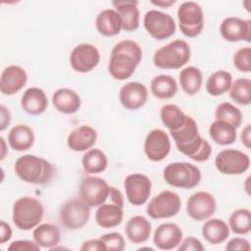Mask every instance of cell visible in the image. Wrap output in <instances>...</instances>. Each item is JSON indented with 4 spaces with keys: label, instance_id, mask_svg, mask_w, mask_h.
<instances>
[{
    "label": "cell",
    "instance_id": "6da1fadb",
    "mask_svg": "<svg viewBox=\"0 0 251 251\" xmlns=\"http://www.w3.org/2000/svg\"><path fill=\"white\" fill-rule=\"evenodd\" d=\"M142 60V49L133 40H122L112 49L108 71L117 80H126L135 72Z\"/></svg>",
    "mask_w": 251,
    "mask_h": 251
},
{
    "label": "cell",
    "instance_id": "7a4b0ae2",
    "mask_svg": "<svg viewBox=\"0 0 251 251\" xmlns=\"http://www.w3.org/2000/svg\"><path fill=\"white\" fill-rule=\"evenodd\" d=\"M177 150L195 162L203 160L209 153L210 144L199 133L197 123L191 116H187L184 125L174 131H170Z\"/></svg>",
    "mask_w": 251,
    "mask_h": 251
},
{
    "label": "cell",
    "instance_id": "3957f363",
    "mask_svg": "<svg viewBox=\"0 0 251 251\" xmlns=\"http://www.w3.org/2000/svg\"><path fill=\"white\" fill-rule=\"evenodd\" d=\"M14 170L21 180L32 184H47L56 175L53 164L31 154L19 157L15 162Z\"/></svg>",
    "mask_w": 251,
    "mask_h": 251
},
{
    "label": "cell",
    "instance_id": "277c9868",
    "mask_svg": "<svg viewBox=\"0 0 251 251\" xmlns=\"http://www.w3.org/2000/svg\"><path fill=\"white\" fill-rule=\"evenodd\" d=\"M191 49L182 39H176L155 51L154 65L162 70H177L190 60Z\"/></svg>",
    "mask_w": 251,
    "mask_h": 251
},
{
    "label": "cell",
    "instance_id": "5b68a950",
    "mask_svg": "<svg viewBox=\"0 0 251 251\" xmlns=\"http://www.w3.org/2000/svg\"><path fill=\"white\" fill-rule=\"evenodd\" d=\"M44 215L41 202L30 196L17 199L13 205V223L21 230H30L37 226Z\"/></svg>",
    "mask_w": 251,
    "mask_h": 251
},
{
    "label": "cell",
    "instance_id": "8992f818",
    "mask_svg": "<svg viewBox=\"0 0 251 251\" xmlns=\"http://www.w3.org/2000/svg\"><path fill=\"white\" fill-rule=\"evenodd\" d=\"M165 181L173 187L191 189L197 186L202 178L200 169L188 162L169 164L163 172Z\"/></svg>",
    "mask_w": 251,
    "mask_h": 251
},
{
    "label": "cell",
    "instance_id": "52a82bcc",
    "mask_svg": "<svg viewBox=\"0 0 251 251\" xmlns=\"http://www.w3.org/2000/svg\"><path fill=\"white\" fill-rule=\"evenodd\" d=\"M178 26L181 33L189 38L197 37L204 28V14L201 6L194 1L183 2L177 9Z\"/></svg>",
    "mask_w": 251,
    "mask_h": 251
},
{
    "label": "cell",
    "instance_id": "ba28073f",
    "mask_svg": "<svg viewBox=\"0 0 251 251\" xmlns=\"http://www.w3.org/2000/svg\"><path fill=\"white\" fill-rule=\"evenodd\" d=\"M90 207L80 198L67 200L60 209L59 219L61 225L67 229L75 230L83 227L89 221Z\"/></svg>",
    "mask_w": 251,
    "mask_h": 251
},
{
    "label": "cell",
    "instance_id": "9c48e42d",
    "mask_svg": "<svg viewBox=\"0 0 251 251\" xmlns=\"http://www.w3.org/2000/svg\"><path fill=\"white\" fill-rule=\"evenodd\" d=\"M180 208L181 200L179 195L171 190H163L149 201L146 213L154 220L169 219L177 215Z\"/></svg>",
    "mask_w": 251,
    "mask_h": 251
},
{
    "label": "cell",
    "instance_id": "30bf717a",
    "mask_svg": "<svg viewBox=\"0 0 251 251\" xmlns=\"http://www.w3.org/2000/svg\"><path fill=\"white\" fill-rule=\"evenodd\" d=\"M216 169L223 175L239 176L250 167L249 156L237 149L229 148L220 151L215 158Z\"/></svg>",
    "mask_w": 251,
    "mask_h": 251
},
{
    "label": "cell",
    "instance_id": "8fae6325",
    "mask_svg": "<svg viewBox=\"0 0 251 251\" xmlns=\"http://www.w3.org/2000/svg\"><path fill=\"white\" fill-rule=\"evenodd\" d=\"M143 25L146 31L156 40H164L176 32V22L174 18L159 10H149L143 18Z\"/></svg>",
    "mask_w": 251,
    "mask_h": 251
},
{
    "label": "cell",
    "instance_id": "7c38bea8",
    "mask_svg": "<svg viewBox=\"0 0 251 251\" xmlns=\"http://www.w3.org/2000/svg\"><path fill=\"white\" fill-rule=\"evenodd\" d=\"M78 193L79 198L90 208L98 207L109 198L110 186L102 177L87 176L81 180Z\"/></svg>",
    "mask_w": 251,
    "mask_h": 251
},
{
    "label": "cell",
    "instance_id": "4fadbf2b",
    "mask_svg": "<svg viewBox=\"0 0 251 251\" xmlns=\"http://www.w3.org/2000/svg\"><path fill=\"white\" fill-rule=\"evenodd\" d=\"M124 188L127 201L133 206H141L148 201L151 195L152 182L146 175L133 173L126 176Z\"/></svg>",
    "mask_w": 251,
    "mask_h": 251
},
{
    "label": "cell",
    "instance_id": "5bb4252c",
    "mask_svg": "<svg viewBox=\"0 0 251 251\" xmlns=\"http://www.w3.org/2000/svg\"><path fill=\"white\" fill-rule=\"evenodd\" d=\"M185 209L190 219L196 222H202L210 219L215 214L217 201L210 192L197 191L189 196Z\"/></svg>",
    "mask_w": 251,
    "mask_h": 251
},
{
    "label": "cell",
    "instance_id": "9a60e30c",
    "mask_svg": "<svg viewBox=\"0 0 251 251\" xmlns=\"http://www.w3.org/2000/svg\"><path fill=\"white\" fill-rule=\"evenodd\" d=\"M100 62V52L90 43L76 45L70 54V65L76 73H89Z\"/></svg>",
    "mask_w": 251,
    "mask_h": 251
},
{
    "label": "cell",
    "instance_id": "2e32d148",
    "mask_svg": "<svg viewBox=\"0 0 251 251\" xmlns=\"http://www.w3.org/2000/svg\"><path fill=\"white\" fill-rule=\"evenodd\" d=\"M171 140L168 133L161 128L150 130L144 140V153L152 162H161L171 151Z\"/></svg>",
    "mask_w": 251,
    "mask_h": 251
},
{
    "label": "cell",
    "instance_id": "e0dca14e",
    "mask_svg": "<svg viewBox=\"0 0 251 251\" xmlns=\"http://www.w3.org/2000/svg\"><path fill=\"white\" fill-rule=\"evenodd\" d=\"M222 37L228 42L251 40V21L238 17H227L220 25Z\"/></svg>",
    "mask_w": 251,
    "mask_h": 251
},
{
    "label": "cell",
    "instance_id": "ac0fdd59",
    "mask_svg": "<svg viewBox=\"0 0 251 251\" xmlns=\"http://www.w3.org/2000/svg\"><path fill=\"white\" fill-rule=\"evenodd\" d=\"M148 98L147 87L138 81H130L122 86L119 99L123 107L129 111H136L143 107Z\"/></svg>",
    "mask_w": 251,
    "mask_h": 251
},
{
    "label": "cell",
    "instance_id": "d6986e66",
    "mask_svg": "<svg viewBox=\"0 0 251 251\" xmlns=\"http://www.w3.org/2000/svg\"><path fill=\"white\" fill-rule=\"evenodd\" d=\"M27 82V75L20 66L6 67L0 77V91L4 95H14L24 88Z\"/></svg>",
    "mask_w": 251,
    "mask_h": 251
},
{
    "label": "cell",
    "instance_id": "ffe728a7",
    "mask_svg": "<svg viewBox=\"0 0 251 251\" xmlns=\"http://www.w3.org/2000/svg\"><path fill=\"white\" fill-rule=\"evenodd\" d=\"M182 230L175 223L161 224L154 231L153 243L158 249L172 250L178 246L182 240Z\"/></svg>",
    "mask_w": 251,
    "mask_h": 251
},
{
    "label": "cell",
    "instance_id": "44dd1931",
    "mask_svg": "<svg viewBox=\"0 0 251 251\" xmlns=\"http://www.w3.org/2000/svg\"><path fill=\"white\" fill-rule=\"evenodd\" d=\"M96 140V129L90 126L82 125L71 131L67 138V145L75 152H83L91 149Z\"/></svg>",
    "mask_w": 251,
    "mask_h": 251
},
{
    "label": "cell",
    "instance_id": "7402d4cb",
    "mask_svg": "<svg viewBox=\"0 0 251 251\" xmlns=\"http://www.w3.org/2000/svg\"><path fill=\"white\" fill-rule=\"evenodd\" d=\"M21 106L26 114L39 116L46 111L48 98L41 88L35 86L29 87L24 92L21 98Z\"/></svg>",
    "mask_w": 251,
    "mask_h": 251
},
{
    "label": "cell",
    "instance_id": "603a6c76",
    "mask_svg": "<svg viewBox=\"0 0 251 251\" xmlns=\"http://www.w3.org/2000/svg\"><path fill=\"white\" fill-rule=\"evenodd\" d=\"M52 104L58 112L65 115H72L79 110L81 99L75 90L64 87L53 93Z\"/></svg>",
    "mask_w": 251,
    "mask_h": 251
},
{
    "label": "cell",
    "instance_id": "cb8c5ba5",
    "mask_svg": "<svg viewBox=\"0 0 251 251\" xmlns=\"http://www.w3.org/2000/svg\"><path fill=\"white\" fill-rule=\"evenodd\" d=\"M95 26L101 35L111 37L121 32L123 22L121 16L115 9H105L97 15Z\"/></svg>",
    "mask_w": 251,
    "mask_h": 251
},
{
    "label": "cell",
    "instance_id": "d4e9b609",
    "mask_svg": "<svg viewBox=\"0 0 251 251\" xmlns=\"http://www.w3.org/2000/svg\"><path fill=\"white\" fill-rule=\"evenodd\" d=\"M123 208L111 201L101 204L95 212L96 224L103 228H112L120 226L124 218Z\"/></svg>",
    "mask_w": 251,
    "mask_h": 251
},
{
    "label": "cell",
    "instance_id": "484cf974",
    "mask_svg": "<svg viewBox=\"0 0 251 251\" xmlns=\"http://www.w3.org/2000/svg\"><path fill=\"white\" fill-rule=\"evenodd\" d=\"M151 223L140 215L131 217L127 221L125 228L127 239L134 244L146 242L151 235Z\"/></svg>",
    "mask_w": 251,
    "mask_h": 251
},
{
    "label": "cell",
    "instance_id": "4316f807",
    "mask_svg": "<svg viewBox=\"0 0 251 251\" xmlns=\"http://www.w3.org/2000/svg\"><path fill=\"white\" fill-rule=\"evenodd\" d=\"M34 140L33 129L27 125L18 124L14 126L8 133V143L15 151L23 152L28 150L33 145Z\"/></svg>",
    "mask_w": 251,
    "mask_h": 251
},
{
    "label": "cell",
    "instance_id": "83f0119b",
    "mask_svg": "<svg viewBox=\"0 0 251 251\" xmlns=\"http://www.w3.org/2000/svg\"><path fill=\"white\" fill-rule=\"evenodd\" d=\"M113 6L121 16L123 29L134 31L139 27V10L137 1H114Z\"/></svg>",
    "mask_w": 251,
    "mask_h": 251
},
{
    "label": "cell",
    "instance_id": "f1b7e54d",
    "mask_svg": "<svg viewBox=\"0 0 251 251\" xmlns=\"http://www.w3.org/2000/svg\"><path fill=\"white\" fill-rule=\"evenodd\" d=\"M201 232L206 241L213 245H217L225 242L228 238L230 229L225 221L213 218L204 223Z\"/></svg>",
    "mask_w": 251,
    "mask_h": 251
},
{
    "label": "cell",
    "instance_id": "f546056e",
    "mask_svg": "<svg viewBox=\"0 0 251 251\" xmlns=\"http://www.w3.org/2000/svg\"><path fill=\"white\" fill-rule=\"evenodd\" d=\"M32 237L41 248L52 249L59 244L61 240V231L52 224H40L34 227Z\"/></svg>",
    "mask_w": 251,
    "mask_h": 251
},
{
    "label": "cell",
    "instance_id": "4dcf8cb0",
    "mask_svg": "<svg viewBox=\"0 0 251 251\" xmlns=\"http://www.w3.org/2000/svg\"><path fill=\"white\" fill-rule=\"evenodd\" d=\"M178 80L181 89L187 95H195L201 89L203 82V75L199 68L189 66L180 71Z\"/></svg>",
    "mask_w": 251,
    "mask_h": 251
},
{
    "label": "cell",
    "instance_id": "1f68e13d",
    "mask_svg": "<svg viewBox=\"0 0 251 251\" xmlns=\"http://www.w3.org/2000/svg\"><path fill=\"white\" fill-rule=\"evenodd\" d=\"M150 89L158 99H171L177 92V83L172 75H159L151 80Z\"/></svg>",
    "mask_w": 251,
    "mask_h": 251
},
{
    "label": "cell",
    "instance_id": "d6a6232c",
    "mask_svg": "<svg viewBox=\"0 0 251 251\" xmlns=\"http://www.w3.org/2000/svg\"><path fill=\"white\" fill-rule=\"evenodd\" d=\"M232 83V75L230 73L220 70L209 75L206 81V91L211 96H221L226 93Z\"/></svg>",
    "mask_w": 251,
    "mask_h": 251
},
{
    "label": "cell",
    "instance_id": "836d02e7",
    "mask_svg": "<svg viewBox=\"0 0 251 251\" xmlns=\"http://www.w3.org/2000/svg\"><path fill=\"white\" fill-rule=\"evenodd\" d=\"M209 134L217 144L230 145L236 140V127L226 122L216 120L209 127Z\"/></svg>",
    "mask_w": 251,
    "mask_h": 251
},
{
    "label": "cell",
    "instance_id": "e575fe53",
    "mask_svg": "<svg viewBox=\"0 0 251 251\" xmlns=\"http://www.w3.org/2000/svg\"><path fill=\"white\" fill-rule=\"evenodd\" d=\"M84 172L90 175L100 174L108 167V159L106 154L99 148H92L87 150L81 160Z\"/></svg>",
    "mask_w": 251,
    "mask_h": 251
},
{
    "label": "cell",
    "instance_id": "d590c367",
    "mask_svg": "<svg viewBox=\"0 0 251 251\" xmlns=\"http://www.w3.org/2000/svg\"><path fill=\"white\" fill-rule=\"evenodd\" d=\"M160 118L163 125L170 131H174L184 125L187 115H185L178 106L175 104H166L160 110Z\"/></svg>",
    "mask_w": 251,
    "mask_h": 251
},
{
    "label": "cell",
    "instance_id": "8d00e7d4",
    "mask_svg": "<svg viewBox=\"0 0 251 251\" xmlns=\"http://www.w3.org/2000/svg\"><path fill=\"white\" fill-rule=\"evenodd\" d=\"M229 229L239 235L248 234L251 230V214L246 208L234 210L228 219Z\"/></svg>",
    "mask_w": 251,
    "mask_h": 251
},
{
    "label": "cell",
    "instance_id": "74e56055",
    "mask_svg": "<svg viewBox=\"0 0 251 251\" xmlns=\"http://www.w3.org/2000/svg\"><path fill=\"white\" fill-rule=\"evenodd\" d=\"M230 98L237 104L247 106L251 102V80L247 77H239L232 81L229 88Z\"/></svg>",
    "mask_w": 251,
    "mask_h": 251
},
{
    "label": "cell",
    "instance_id": "f35d334b",
    "mask_svg": "<svg viewBox=\"0 0 251 251\" xmlns=\"http://www.w3.org/2000/svg\"><path fill=\"white\" fill-rule=\"evenodd\" d=\"M215 118L218 121H224L234 127H239L242 124V113L241 111L229 102H223L219 104L215 111Z\"/></svg>",
    "mask_w": 251,
    "mask_h": 251
},
{
    "label": "cell",
    "instance_id": "ab89813d",
    "mask_svg": "<svg viewBox=\"0 0 251 251\" xmlns=\"http://www.w3.org/2000/svg\"><path fill=\"white\" fill-rule=\"evenodd\" d=\"M234 67L242 73L251 72V48L246 46L238 49L232 58Z\"/></svg>",
    "mask_w": 251,
    "mask_h": 251
},
{
    "label": "cell",
    "instance_id": "60d3db41",
    "mask_svg": "<svg viewBox=\"0 0 251 251\" xmlns=\"http://www.w3.org/2000/svg\"><path fill=\"white\" fill-rule=\"evenodd\" d=\"M109 251H123L126 248V242L123 235L119 232L105 233L99 237Z\"/></svg>",
    "mask_w": 251,
    "mask_h": 251
},
{
    "label": "cell",
    "instance_id": "b9f144b4",
    "mask_svg": "<svg viewBox=\"0 0 251 251\" xmlns=\"http://www.w3.org/2000/svg\"><path fill=\"white\" fill-rule=\"evenodd\" d=\"M176 248L178 251H204L205 250V247L201 243V241L194 236H189L181 240Z\"/></svg>",
    "mask_w": 251,
    "mask_h": 251
},
{
    "label": "cell",
    "instance_id": "7bdbcfd3",
    "mask_svg": "<svg viewBox=\"0 0 251 251\" xmlns=\"http://www.w3.org/2000/svg\"><path fill=\"white\" fill-rule=\"evenodd\" d=\"M40 248L41 247L34 240L31 241L26 239L15 240L8 246V249L13 251H38Z\"/></svg>",
    "mask_w": 251,
    "mask_h": 251
},
{
    "label": "cell",
    "instance_id": "ee69618b",
    "mask_svg": "<svg viewBox=\"0 0 251 251\" xmlns=\"http://www.w3.org/2000/svg\"><path fill=\"white\" fill-rule=\"evenodd\" d=\"M250 248L249 241L243 237H233L226 245V250L228 251H249Z\"/></svg>",
    "mask_w": 251,
    "mask_h": 251
},
{
    "label": "cell",
    "instance_id": "f6af8a7d",
    "mask_svg": "<svg viewBox=\"0 0 251 251\" xmlns=\"http://www.w3.org/2000/svg\"><path fill=\"white\" fill-rule=\"evenodd\" d=\"M80 250L81 251H87V250L106 251V246L100 238H94V239H89L84 241L80 247Z\"/></svg>",
    "mask_w": 251,
    "mask_h": 251
},
{
    "label": "cell",
    "instance_id": "bcb514c9",
    "mask_svg": "<svg viewBox=\"0 0 251 251\" xmlns=\"http://www.w3.org/2000/svg\"><path fill=\"white\" fill-rule=\"evenodd\" d=\"M0 229H1V234H0V243L4 244L7 241H9L12 237V228L8 223L5 221H1L0 223Z\"/></svg>",
    "mask_w": 251,
    "mask_h": 251
},
{
    "label": "cell",
    "instance_id": "7dc6e473",
    "mask_svg": "<svg viewBox=\"0 0 251 251\" xmlns=\"http://www.w3.org/2000/svg\"><path fill=\"white\" fill-rule=\"evenodd\" d=\"M11 122V114L9 110L4 106H0V130L3 131L10 125Z\"/></svg>",
    "mask_w": 251,
    "mask_h": 251
},
{
    "label": "cell",
    "instance_id": "c3c4849f",
    "mask_svg": "<svg viewBox=\"0 0 251 251\" xmlns=\"http://www.w3.org/2000/svg\"><path fill=\"white\" fill-rule=\"evenodd\" d=\"M109 198H110L111 202L124 207V203H125L124 196H123V193L121 192L120 189H118V188H116L114 186H110Z\"/></svg>",
    "mask_w": 251,
    "mask_h": 251
},
{
    "label": "cell",
    "instance_id": "681fc988",
    "mask_svg": "<svg viewBox=\"0 0 251 251\" xmlns=\"http://www.w3.org/2000/svg\"><path fill=\"white\" fill-rule=\"evenodd\" d=\"M240 140L242 144L246 148H250V143H251V125L248 124L245 126V127L242 129L240 133Z\"/></svg>",
    "mask_w": 251,
    "mask_h": 251
},
{
    "label": "cell",
    "instance_id": "f907efd6",
    "mask_svg": "<svg viewBox=\"0 0 251 251\" xmlns=\"http://www.w3.org/2000/svg\"><path fill=\"white\" fill-rule=\"evenodd\" d=\"M151 3L155 6L162 7V8H169L170 6L174 5L176 3L175 0H163V1H151Z\"/></svg>",
    "mask_w": 251,
    "mask_h": 251
},
{
    "label": "cell",
    "instance_id": "816d5d0a",
    "mask_svg": "<svg viewBox=\"0 0 251 251\" xmlns=\"http://www.w3.org/2000/svg\"><path fill=\"white\" fill-rule=\"evenodd\" d=\"M0 141H1V145H2V152H1V158H0V160L2 161L4 158H5V156H6V142H5V140H4V138L3 137H0Z\"/></svg>",
    "mask_w": 251,
    "mask_h": 251
},
{
    "label": "cell",
    "instance_id": "f5cc1de1",
    "mask_svg": "<svg viewBox=\"0 0 251 251\" xmlns=\"http://www.w3.org/2000/svg\"><path fill=\"white\" fill-rule=\"evenodd\" d=\"M143 249H147V250H154L153 248H151V247H141V248H139L138 250H143Z\"/></svg>",
    "mask_w": 251,
    "mask_h": 251
}]
</instances>
